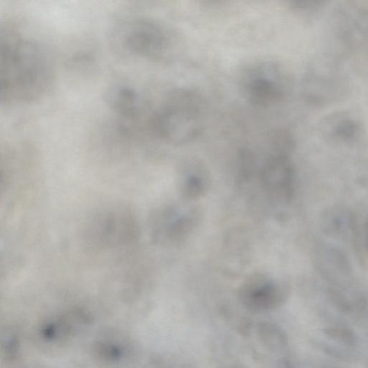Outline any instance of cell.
<instances>
[{
	"instance_id": "6da1fadb",
	"label": "cell",
	"mask_w": 368,
	"mask_h": 368,
	"mask_svg": "<svg viewBox=\"0 0 368 368\" xmlns=\"http://www.w3.org/2000/svg\"><path fill=\"white\" fill-rule=\"evenodd\" d=\"M1 98L6 106L33 103L56 83L53 63L45 46L6 26L1 40Z\"/></svg>"
},
{
	"instance_id": "7a4b0ae2",
	"label": "cell",
	"mask_w": 368,
	"mask_h": 368,
	"mask_svg": "<svg viewBox=\"0 0 368 368\" xmlns=\"http://www.w3.org/2000/svg\"><path fill=\"white\" fill-rule=\"evenodd\" d=\"M112 36L120 52L155 62H167L178 48L177 38L169 28L142 15H129L119 20Z\"/></svg>"
},
{
	"instance_id": "3957f363",
	"label": "cell",
	"mask_w": 368,
	"mask_h": 368,
	"mask_svg": "<svg viewBox=\"0 0 368 368\" xmlns=\"http://www.w3.org/2000/svg\"><path fill=\"white\" fill-rule=\"evenodd\" d=\"M147 127L156 138L172 144H185L203 131L201 101L190 92H176L149 117Z\"/></svg>"
},
{
	"instance_id": "277c9868",
	"label": "cell",
	"mask_w": 368,
	"mask_h": 368,
	"mask_svg": "<svg viewBox=\"0 0 368 368\" xmlns=\"http://www.w3.org/2000/svg\"><path fill=\"white\" fill-rule=\"evenodd\" d=\"M283 73L273 62H260L244 70L241 85L245 97L253 105L270 108L280 103L285 94Z\"/></svg>"
},
{
	"instance_id": "5b68a950",
	"label": "cell",
	"mask_w": 368,
	"mask_h": 368,
	"mask_svg": "<svg viewBox=\"0 0 368 368\" xmlns=\"http://www.w3.org/2000/svg\"><path fill=\"white\" fill-rule=\"evenodd\" d=\"M98 219L97 234L108 244L125 243L135 235V222L126 210H113Z\"/></svg>"
},
{
	"instance_id": "8992f818",
	"label": "cell",
	"mask_w": 368,
	"mask_h": 368,
	"mask_svg": "<svg viewBox=\"0 0 368 368\" xmlns=\"http://www.w3.org/2000/svg\"><path fill=\"white\" fill-rule=\"evenodd\" d=\"M84 311L74 310L47 321L40 328V337L48 342L58 343L67 340L90 322Z\"/></svg>"
},
{
	"instance_id": "52a82bcc",
	"label": "cell",
	"mask_w": 368,
	"mask_h": 368,
	"mask_svg": "<svg viewBox=\"0 0 368 368\" xmlns=\"http://www.w3.org/2000/svg\"><path fill=\"white\" fill-rule=\"evenodd\" d=\"M264 176L271 188L290 199L293 193L294 172L287 157L281 154L274 156L267 162Z\"/></svg>"
},
{
	"instance_id": "ba28073f",
	"label": "cell",
	"mask_w": 368,
	"mask_h": 368,
	"mask_svg": "<svg viewBox=\"0 0 368 368\" xmlns=\"http://www.w3.org/2000/svg\"><path fill=\"white\" fill-rule=\"evenodd\" d=\"M244 294L254 305L268 306L276 301L278 286L262 277L251 279L245 285Z\"/></svg>"
},
{
	"instance_id": "9c48e42d",
	"label": "cell",
	"mask_w": 368,
	"mask_h": 368,
	"mask_svg": "<svg viewBox=\"0 0 368 368\" xmlns=\"http://www.w3.org/2000/svg\"><path fill=\"white\" fill-rule=\"evenodd\" d=\"M117 337L107 336L97 341L95 351L99 360L108 364L120 362L126 354V346Z\"/></svg>"
},
{
	"instance_id": "30bf717a",
	"label": "cell",
	"mask_w": 368,
	"mask_h": 368,
	"mask_svg": "<svg viewBox=\"0 0 368 368\" xmlns=\"http://www.w3.org/2000/svg\"><path fill=\"white\" fill-rule=\"evenodd\" d=\"M184 193L187 194L190 197H196L199 196L204 190V184L203 180L200 177L193 175L190 177L184 187Z\"/></svg>"
},
{
	"instance_id": "8fae6325",
	"label": "cell",
	"mask_w": 368,
	"mask_h": 368,
	"mask_svg": "<svg viewBox=\"0 0 368 368\" xmlns=\"http://www.w3.org/2000/svg\"><path fill=\"white\" fill-rule=\"evenodd\" d=\"M365 241L366 248L368 251V221L365 224Z\"/></svg>"
}]
</instances>
